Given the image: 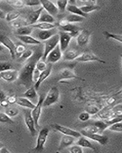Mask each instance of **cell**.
Wrapping results in <instances>:
<instances>
[{
    "mask_svg": "<svg viewBox=\"0 0 122 153\" xmlns=\"http://www.w3.org/2000/svg\"><path fill=\"white\" fill-rule=\"evenodd\" d=\"M42 48H37L36 51H34V54L29 59L27 60L25 65L23 66L21 71L18 72V80H19V84L24 86L25 87H31L33 79L32 74L36 67L37 62L40 59H41L43 56V50Z\"/></svg>",
    "mask_w": 122,
    "mask_h": 153,
    "instance_id": "obj_1",
    "label": "cell"
},
{
    "mask_svg": "<svg viewBox=\"0 0 122 153\" xmlns=\"http://www.w3.org/2000/svg\"><path fill=\"white\" fill-rule=\"evenodd\" d=\"M49 132H50V130L47 127H44V128L40 129L38 135H37V138L36 146L33 149L35 152L40 153L44 151V146H45V143L47 142Z\"/></svg>",
    "mask_w": 122,
    "mask_h": 153,
    "instance_id": "obj_2",
    "label": "cell"
},
{
    "mask_svg": "<svg viewBox=\"0 0 122 153\" xmlns=\"http://www.w3.org/2000/svg\"><path fill=\"white\" fill-rule=\"evenodd\" d=\"M59 34H56L47 41L44 42V51H43V56L41 57V60L46 61V58H47V55L53 49L56 48L57 45H59Z\"/></svg>",
    "mask_w": 122,
    "mask_h": 153,
    "instance_id": "obj_3",
    "label": "cell"
},
{
    "mask_svg": "<svg viewBox=\"0 0 122 153\" xmlns=\"http://www.w3.org/2000/svg\"><path fill=\"white\" fill-rule=\"evenodd\" d=\"M60 98V91L57 87H54L49 91L48 94L44 97L43 102V106L47 107L54 103H56Z\"/></svg>",
    "mask_w": 122,
    "mask_h": 153,
    "instance_id": "obj_4",
    "label": "cell"
},
{
    "mask_svg": "<svg viewBox=\"0 0 122 153\" xmlns=\"http://www.w3.org/2000/svg\"><path fill=\"white\" fill-rule=\"evenodd\" d=\"M44 97L45 96L44 94H42L39 97L38 100H37V104H35V108L33 110H32V118H33L34 121H35V127H36V129L39 128V119L40 117V115H41V110L42 106H43V102H44Z\"/></svg>",
    "mask_w": 122,
    "mask_h": 153,
    "instance_id": "obj_5",
    "label": "cell"
},
{
    "mask_svg": "<svg viewBox=\"0 0 122 153\" xmlns=\"http://www.w3.org/2000/svg\"><path fill=\"white\" fill-rule=\"evenodd\" d=\"M23 113H24V123H25L27 128L28 129V131L32 136H35L37 134V129L36 127H35V121L32 118V110L25 109V110H24Z\"/></svg>",
    "mask_w": 122,
    "mask_h": 153,
    "instance_id": "obj_6",
    "label": "cell"
},
{
    "mask_svg": "<svg viewBox=\"0 0 122 153\" xmlns=\"http://www.w3.org/2000/svg\"><path fill=\"white\" fill-rule=\"evenodd\" d=\"M77 62H90V61H97L99 63H103L105 64V61L101 60L100 57H98L97 55L93 53L92 51H85L82 54H79V57L75 60Z\"/></svg>",
    "mask_w": 122,
    "mask_h": 153,
    "instance_id": "obj_7",
    "label": "cell"
},
{
    "mask_svg": "<svg viewBox=\"0 0 122 153\" xmlns=\"http://www.w3.org/2000/svg\"><path fill=\"white\" fill-rule=\"evenodd\" d=\"M0 43H2L4 48H6L9 51L12 59H15V45L10 38L5 35H0Z\"/></svg>",
    "mask_w": 122,
    "mask_h": 153,
    "instance_id": "obj_8",
    "label": "cell"
},
{
    "mask_svg": "<svg viewBox=\"0 0 122 153\" xmlns=\"http://www.w3.org/2000/svg\"><path fill=\"white\" fill-rule=\"evenodd\" d=\"M80 133L84 137H86L89 139H91V140L97 142V143H99L100 145H102V146H105L108 141V136L99 133H88V132H85L84 130L81 131Z\"/></svg>",
    "mask_w": 122,
    "mask_h": 153,
    "instance_id": "obj_9",
    "label": "cell"
},
{
    "mask_svg": "<svg viewBox=\"0 0 122 153\" xmlns=\"http://www.w3.org/2000/svg\"><path fill=\"white\" fill-rule=\"evenodd\" d=\"M53 127L60 133L66 135V136H72V137L75 138V139H79V138L82 136L80 132H78V131L73 130V129H70L69 127L63 126L59 125V124H54V125H53Z\"/></svg>",
    "mask_w": 122,
    "mask_h": 153,
    "instance_id": "obj_10",
    "label": "cell"
},
{
    "mask_svg": "<svg viewBox=\"0 0 122 153\" xmlns=\"http://www.w3.org/2000/svg\"><path fill=\"white\" fill-rule=\"evenodd\" d=\"M57 33L58 30L57 28L50 30H37V31L35 33V35H36L35 38L37 40H38L39 42H41V41L45 42L47 39H49V38Z\"/></svg>",
    "mask_w": 122,
    "mask_h": 153,
    "instance_id": "obj_11",
    "label": "cell"
},
{
    "mask_svg": "<svg viewBox=\"0 0 122 153\" xmlns=\"http://www.w3.org/2000/svg\"><path fill=\"white\" fill-rule=\"evenodd\" d=\"M59 34V46L62 52H64L66 49L68 48V46L70 45V42L72 39L71 35L67 32L60 31L58 32Z\"/></svg>",
    "mask_w": 122,
    "mask_h": 153,
    "instance_id": "obj_12",
    "label": "cell"
},
{
    "mask_svg": "<svg viewBox=\"0 0 122 153\" xmlns=\"http://www.w3.org/2000/svg\"><path fill=\"white\" fill-rule=\"evenodd\" d=\"M63 56V52L61 51L59 45L56 46V48L53 49L51 52L49 53L47 55V58H46V61L47 64H54V63H57L62 58Z\"/></svg>",
    "mask_w": 122,
    "mask_h": 153,
    "instance_id": "obj_13",
    "label": "cell"
},
{
    "mask_svg": "<svg viewBox=\"0 0 122 153\" xmlns=\"http://www.w3.org/2000/svg\"><path fill=\"white\" fill-rule=\"evenodd\" d=\"M40 5H42L41 7L43 8V9H44L45 12H47L49 15L52 16L53 17L57 16L59 11H58L56 5L54 3H53L51 1L42 0V1H40Z\"/></svg>",
    "mask_w": 122,
    "mask_h": 153,
    "instance_id": "obj_14",
    "label": "cell"
},
{
    "mask_svg": "<svg viewBox=\"0 0 122 153\" xmlns=\"http://www.w3.org/2000/svg\"><path fill=\"white\" fill-rule=\"evenodd\" d=\"M91 32L86 29L81 30L76 37L77 45L79 47H85L88 45L90 38Z\"/></svg>",
    "mask_w": 122,
    "mask_h": 153,
    "instance_id": "obj_15",
    "label": "cell"
},
{
    "mask_svg": "<svg viewBox=\"0 0 122 153\" xmlns=\"http://www.w3.org/2000/svg\"><path fill=\"white\" fill-rule=\"evenodd\" d=\"M51 71H52V65H51V64H48V65H47V69L44 70V71L40 72L38 80L35 82V86H34V87H35L36 91L37 90H38L39 87H40V86L41 85L42 83H43V82H44V80H45L49 76H50V75H51Z\"/></svg>",
    "mask_w": 122,
    "mask_h": 153,
    "instance_id": "obj_16",
    "label": "cell"
},
{
    "mask_svg": "<svg viewBox=\"0 0 122 153\" xmlns=\"http://www.w3.org/2000/svg\"><path fill=\"white\" fill-rule=\"evenodd\" d=\"M18 76V72L16 70H9L0 73V78L9 83L14 82L15 80H17Z\"/></svg>",
    "mask_w": 122,
    "mask_h": 153,
    "instance_id": "obj_17",
    "label": "cell"
},
{
    "mask_svg": "<svg viewBox=\"0 0 122 153\" xmlns=\"http://www.w3.org/2000/svg\"><path fill=\"white\" fill-rule=\"evenodd\" d=\"M43 10H44L43 8L40 7L39 9L30 12L28 16V19L26 20L28 25H33L36 24L37 22L38 21L39 17H40V14H41V12Z\"/></svg>",
    "mask_w": 122,
    "mask_h": 153,
    "instance_id": "obj_18",
    "label": "cell"
},
{
    "mask_svg": "<svg viewBox=\"0 0 122 153\" xmlns=\"http://www.w3.org/2000/svg\"><path fill=\"white\" fill-rule=\"evenodd\" d=\"M61 30L62 31H64V32H67V33L70 34L71 35L72 38H76L77 37V35H79V31H80V28L75 25L70 24V23H68V24L65 25L63 27H61Z\"/></svg>",
    "mask_w": 122,
    "mask_h": 153,
    "instance_id": "obj_19",
    "label": "cell"
},
{
    "mask_svg": "<svg viewBox=\"0 0 122 153\" xmlns=\"http://www.w3.org/2000/svg\"><path fill=\"white\" fill-rule=\"evenodd\" d=\"M76 145H78L79 146H80L82 148H88L93 150V151H97L96 146L93 145V143H91L90 139L86 137H84L82 136L79 138L76 142Z\"/></svg>",
    "mask_w": 122,
    "mask_h": 153,
    "instance_id": "obj_20",
    "label": "cell"
},
{
    "mask_svg": "<svg viewBox=\"0 0 122 153\" xmlns=\"http://www.w3.org/2000/svg\"><path fill=\"white\" fill-rule=\"evenodd\" d=\"M76 78H78V76L70 68H64L60 72V79H61V80H70V79Z\"/></svg>",
    "mask_w": 122,
    "mask_h": 153,
    "instance_id": "obj_21",
    "label": "cell"
},
{
    "mask_svg": "<svg viewBox=\"0 0 122 153\" xmlns=\"http://www.w3.org/2000/svg\"><path fill=\"white\" fill-rule=\"evenodd\" d=\"M16 103H17L18 106H22V107L26 108V109H28V110H33L35 108V104L32 102L31 100H29L28 99L25 97H17V100H16Z\"/></svg>",
    "mask_w": 122,
    "mask_h": 153,
    "instance_id": "obj_22",
    "label": "cell"
},
{
    "mask_svg": "<svg viewBox=\"0 0 122 153\" xmlns=\"http://www.w3.org/2000/svg\"><path fill=\"white\" fill-rule=\"evenodd\" d=\"M74 141H75V138H73L70 136L63 135L62 136V138H61L59 149H63L66 148V147H70V146H73V144L74 143Z\"/></svg>",
    "mask_w": 122,
    "mask_h": 153,
    "instance_id": "obj_23",
    "label": "cell"
},
{
    "mask_svg": "<svg viewBox=\"0 0 122 153\" xmlns=\"http://www.w3.org/2000/svg\"><path fill=\"white\" fill-rule=\"evenodd\" d=\"M18 40L21 41L22 43L26 45H40V42L37 40L36 38L31 35H26V36H17Z\"/></svg>",
    "mask_w": 122,
    "mask_h": 153,
    "instance_id": "obj_24",
    "label": "cell"
},
{
    "mask_svg": "<svg viewBox=\"0 0 122 153\" xmlns=\"http://www.w3.org/2000/svg\"><path fill=\"white\" fill-rule=\"evenodd\" d=\"M66 10H67L69 12H70L71 14L76 15V16H81V17L84 18V19L88 16V15L85 14L84 12H82V11L80 10V9H79V7H78L76 5L68 4V5H67V6H66Z\"/></svg>",
    "mask_w": 122,
    "mask_h": 153,
    "instance_id": "obj_25",
    "label": "cell"
},
{
    "mask_svg": "<svg viewBox=\"0 0 122 153\" xmlns=\"http://www.w3.org/2000/svg\"><path fill=\"white\" fill-rule=\"evenodd\" d=\"M23 97H25L27 99H28L29 100H31L32 102V100H36L37 102V91L35 90V88L34 87H31L27 90L23 94Z\"/></svg>",
    "mask_w": 122,
    "mask_h": 153,
    "instance_id": "obj_26",
    "label": "cell"
},
{
    "mask_svg": "<svg viewBox=\"0 0 122 153\" xmlns=\"http://www.w3.org/2000/svg\"><path fill=\"white\" fill-rule=\"evenodd\" d=\"M79 54L74 49H66L63 52V58L66 61H73L76 60L79 57Z\"/></svg>",
    "mask_w": 122,
    "mask_h": 153,
    "instance_id": "obj_27",
    "label": "cell"
},
{
    "mask_svg": "<svg viewBox=\"0 0 122 153\" xmlns=\"http://www.w3.org/2000/svg\"><path fill=\"white\" fill-rule=\"evenodd\" d=\"M37 22H45L50 23V24H54V22H55V19H54V17H53L52 16L49 15L47 12L43 10Z\"/></svg>",
    "mask_w": 122,
    "mask_h": 153,
    "instance_id": "obj_28",
    "label": "cell"
},
{
    "mask_svg": "<svg viewBox=\"0 0 122 153\" xmlns=\"http://www.w3.org/2000/svg\"><path fill=\"white\" fill-rule=\"evenodd\" d=\"M33 31V28L32 25H26L16 30V35L17 36H26L30 35Z\"/></svg>",
    "mask_w": 122,
    "mask_h": 153,
    "instance_id": "obj_29",
    "label": "cell"
},
{
    "mask_svg": "<svg viewBox=\"0 0 122 153\" xmlns=\"http://www.w3.org/2000/svg\"><path fill=\"white\" fill-rule=\"evenodd\" d=\"M32 28H35L37 30H50L54 28H57V25L50 24V23L45 22H38L32 25Z\"/></svg>",
    "mask_w": 122,
    "mask_h": 153,
    "instance_id": "obj_30",
    "label": "cell"
},
{
    "mask_svg": "<svg viewBox=\"0 0 122 153\" xmlns=\"http://www.w3.org/2000/svg\"><path fill=\"white\" fill-rule=\"evenodd\" d=\"M99 8L100 7L97 5V4H90V5H83V6H81V7H79V9H80V10L82 11V12H84L85 14L88 15V13H89V12L98 10V9H99Z\"/></svg>",
    "mask_w": 122,
    "mask_h": 153,
    "instance_id": "obj_31",
    "label": "cell"
},
{
    "mask_svg": "<svg viewBox=\"0 0 122 153\" xmlns=\"http://www.w3.org/2000/svg\"><path fill=\"white\" fill-rule=\"evenodd\" d=\"M20 16H21V12L18 11H12V12H8L7 14L5 15V19L9 22H12L16 19H19Z\"/></svg>",
    "mask_w": 122,
    "mask_h": 153,
    "instance_id": "obj_32",
    "label": "cell"
},
{
    "mask_svg": "<svg viewBox=\"0 0 122 153\" xmlns=\"http://www.w3.org/2000/svg\"><path fill=\"white\" fill-rule=\"evenodd\" d=\"M65 19H66V21L68 23L73 24V23L75 22H82L84 20V18L81 17V16H76V15L70 14L68 15L67 16H66Z\"/></svg>",
    "mask_w": 122,
    "mask_h": 153,
    "instance_id": "obj_33",
    "label": "cell"
},
{
    "mask_svg": "<svg viewBox=\"0 0 122 153\" xmlns=\"http://www.w3.org/2000/svg\"><path fill=\"white\" fill-rule=\"evenodd\" d=\"M33 50H32V49H26L19 57H18V59L19 60L20 62H23V61H27V60L29 59L30 57L33 55Z\"/></svg>",
    "mask_w": 122,
    "mask_h": 153,
    "instance_id": "obj_34",
    "label": "cell"
},
{
    "mask_svg": "<svg viewBox=\"0 0 122 153\" xmlns=\"http://www.w3.org/2000/svg\"><path fill=\"white\" fill-rule=\"evenodd\" d=\"M26 25H28L26 20H22V19H16V20H15V21L11 22V26L13 28H15L16 30L21 28V27L23 26H26Z\"/></svg>",
    "mask_w": 122,
    "mask_h": 153,
    "instance_id": "obj_35",
    "label": "cell"
},
{
    "mask_svg": "<svg viewBox=\"0 0 122 153\" xmlns=\"http://www.w3.org/2000/svg\"><path fill=\"white\" fill-rule=\"evenodd\" d=\"M93 125L96 126L97 127L98 130H99V133L101 134L103 132V131H105V129H108V124L104 121V120H97L96 122L93 123Z\"/></svg>",
    "mask_w": 122,
    "mask_h": 153,
    "instance_id": "obj_36",
    "label": "cell"
},
{
    "mask_svg": "<svg viewBox=\"0 0 122 153\" xmlns=\"http://www.w3.org/2000/svg\"><path fill=\"white\" fill-rule=\"evenodd\" d=\"M103 35H105V37L107 38V39H108V38H112V39H114V40L118 41L119 43H121L122 36L121 35H120V34H112L108 32V31H105L103 32Z\"/></svg>",
    "mask_w": 122,
    "mask_h": 153,
    "instance_id": "obj_37",
    "label": "cell"
},
{
    "mask_svg": "<svg viewBox=\"0 0 122 153\" xmlns=\"http://www.w3.org/2000/svg\"><path fill=\"white\" fill-rule=\"evenodd\" d=\"M69 2L67 0H58L57 2V8L58 11L60 12H64L66 9V6L68 5Z\"/></svg>",
    "mask_w": 122,
    "mask_h": 153,
    "instance_id": "obj_38",
    "label": "cell"
},
{
    "mask_svg": "<svg viewBox=\"0 0 122 153\" xmlns=\"http://www.w3.org/2000/svg\"><path fill=\"white\" fill-rule=\"evenodd\" d=\"M5 113L7 115L8 117L12 118V117H16V116L19 113V110L15 107H9L5 110Z\"/></svg>",
    "mask_w": 122,
    "mask_h": 153,
    "instance_id": "obj_39",
    "label": "cell"
},
{
    "mask_svg": "<svg viewBox=\"0 0 122 153\" xmlns=\"http://www.w3.org/2000/svg\"><path fill=\"white\" fill-rule=\"evenodd\" d=\"M0 123H2L14 124V121L12 120V118L8 117L5 113H2V112H0Z\"/></svg>",
    "mask_w": 122,
    "mask_h": 153,
    "instance_id": "obj_40",
    "label": "cell"
},
{
    "mask_svg": "<svg viewBox=\"0 0 122 153\" xmlns=\"http://www.w3.org/2000/svg\"><path fill=\"white\" fill-rule=\"evenodd\" d=\"M7 2L12 6L18 8V9H21L25 5L24 1H21V0H12V1H8Z\"/></svg>",
    "mask_w": 122,
    "mask_h": 153,
    "instance_id": "obj_41",
    "label": "cell"
},
{
    "mask_svg": "<svg viewBox=\"0 0 122 153\" xmlns=\"http://www.w3.org/2000/svg\"><path fill=\"white\" fill-rule=\"evenodd\" d=\"M47 65H48V64H47L46 61H43V60H41V59H40L38 61H37V62L36 67H35V68L38 70L40 72H42V71H44V70L47 69Z\"/></svg>",
    "mask_w": 122,
    "mask_h": 153,
    "instance_id": "obj_42",
    "label": "cell"
},
{
    "mask_svg": "<svg viewBox=\"0 0 122 153\" xmlns=\"http://www.w3.org/2000/svg\"><path fill=\"white\" fill-rule=\"evenodd\" d=\"M108 129L111 131H113V132H122L121 122H118V123H116L112 124V125L109 126L108 127Z\"/></svg>",
    "mask_w": 122,
    "mask_h": 153,
    "instance_id": "obj_43",
    "label": "cell"
},
{
    "mask_svg": "<svg viewBox=\"0 0 122 153\" xmlns=\"http://www.w3.org/2000/svg\"><path fill=\"white\" fill-rule=\"evenodd\" d=\"M13 69V66L9 62H0V73Z\"/></svg>",
    "mask_w": 122,
    "mask_h": 153,
    "instance_id": "obj_44",
    "label": "cell"
},
{
    "mask_svg": "<svg viewBox=\"0 0 122 153\" xmlns=\"http://www.w3.org/2000/svg\"><path fill=\"white\" fill-rule=\"evenodd\" d=\"M85 112H87L89 115H95L99 112V109L93 105H88L85 106Z\"/></svg>",
    "mask_w": 122,
    "mask_h": 153,
    "instance_id": "obj_45",
    "label": "cell"
},
{
    "mask_svg": "<svg viewBox=\"0 0 122 153\" xmlns=\"http://www.w3.org/2000/svg\"><path fill=\"white\" fill-rule=\"evenodd\" d=\"M83 130L85 131V132H88V133H99V130H98V129L96 126L93 125V124L85 126V128H84Z\"/></svg>",
    "mask_w": 122,
    "mask_h": 153,
    "instance_id": "obj_46",
    "label": "cell"
},
{
    "mask_svg": "<svg viewBox=\"0 0 122 153\" xmlns=\"http://www.w3.org/2000/svg\"><path fill=\"white\" fill-rule=\"evenodd\" d=\"M25 50H26V48H25V46H24V45H22V44H19V45H18L17 46H15L16 57H19Z\"/></svg>",
    "mask_w": 122,
    "mask_h": 153,
    "instance_id": "obj_47",
    "label": "cell"
},
{
    "mask_svg": "<svg viewBox=\"0 0 122 153\" xmlns=\"http://www.w3.org/2000/svg\"><path fill=\"white\" fill-rule=\"evenodd\" d=\"M104 121H105V122L108 124V126H109L112 125V124L114 123H116L121 122L122 119L121 117H112V118L108 119V120H104Z\"/></svg>",
    "mask_w": 122,
    "mask_h": 153,
    "instance_id": "obj_48",
    "label": "cell"
},
{
    "mask_svg": "<svg viewBox=\"0 0 122 153\" xmlns=\"http://www.w3.org/2000/svg\"><path fill=\"white\" fill-rule=\"evenodd\" d=\"M70 153H83L82 148L79 146L78 145L70 146Z\"/></svg>",
    "mask_w": 122,
    "mask_h": 153,
    "instance_id": "obj_49",
    "label": "cell"
},
{
    "mask_svg": "<svg viewBox=\"0 0 122 153\" xmlns=\"http://www.w3.org/2000/svg\"><path fill=\"white\" fill-rule=\"evenodd\" d=\"M90 118V115L87 113V112H82L79 115V120L82 121V122H86Z\"/></svg>",
    "mask_w": 122,
    "mask_h": 153,
    "instance_id": "obj_50",
    "label": "cell"
},
{
    "mask_svg": "<svg viewBox=\"0 0 122 153\" xmlns=\"http://www.w3.org/2000/svg\"><path fill=\"white\" fill-rule=\"evenodd\" d=\"M25 5L28 6H36V5H40V2L38 0H27L24 1Z\"/></svg>",
    "mask_w": 122,
    "mask_h": 153,
    "instance_id": "obj_51",
    "label": "cell"
},
{
    "mask_svg": "<svg viewBox=\"0 0 122 153\" xmlns=\"http://www.w3.org/2000/svg\"><path fill=\"white\" fill-rule=\"evenodd\" d=\"M6 100L8 101L9 104H13V103H16L17 97L15 96H9V97H6Z\"/></svg>",
    "mask_w": 122,
    "mask_h": 153,
    "instance_id": "obj_52",
    "label": "cell"
},
{
    "mask_svg": "<svg viewBox=\"0 0 122 153\" xmlns=\"http://www.w3.org/2000/svg\"><path fill=\"white\" fill-rule=\"evenodd\" d=\"M40 72L38 70L35 68V71H34V72H33V74H32V79H33V81L36 82L37 80H38L39 76H40Z\"/></svg>",
    "mask_w": 122,
    "mask_h": 153,
    "instance_id": "obj_53",
    "label": "cell"
},
{
    "mask_svg": "<svg viewBox=\"0 0 122 153\" xmlns=\"http://www.w3.org/2000/svg\"><path fill=\"white\" fill-rule=\"evenodd\" d=\"M9 103H8V101L6 100V99L0 102V106H1V107L7 108L8 106H9Z\"/></svg>",
    "mask_w": 122,
    "mask_h": 153,
    "instance_id": "obj_54",
    "label": "cell"
},
{
    "mask_svg": "<svg viewBox=\"0 0 122 153\" xmlns=\"http://www.w3.org/2000/svg\"><path fill=\"white\" fill-rule=\"evenodd\" d=\"M5 99H6V95H5V93H4L3 91L0 89V102Z\"/></svg>",
    "mask_w": 122,
    "mask_h": 153,
    "instance_id": "obj_55",
    "label": "cell"
},
{
    "mask_svg": "<svg viewBox=\"0 0 122 153\" xmlns=\"http://www.w3.org/2000/svg\"><path fill=\"white\" fill-rule=\"evenodd\" d=\"M0 153H11L9 152V150L8 149H6L5 147H2L0 149Z\"/></svg>",
    "mask_w": 122,
    "mask_h": 153,
    "instance_id": "obj_56",
    "label": "cell"
},
{
    "mask_svg": "<svg viewBox=\"0 0 122 153\" xmlns=\"http://www.w3.org/2000/svg\"><path fill=\"white\" fill-rule=\"evenodd\" d=\"M5 18V13L4 11L0 9V19H3Z\"/></svg>",
    "mask_w": 122,
    "mask_h": 153,
    "instance_id": "obj_57",
    "label": "cell"
},
{
    "mask_svg": "<svg viewBox=\"0 0 122 153\" xmlns=\"http://www.w3.org/2000/svg\"><path fill=\"white\" fill-rule=\"evenodd\" d=\"M4 49H5V48H4L2 45H0V51H4Z\"/></svg>",
    "mask_w": 122,
    "mask_h": 153,
    "instance_id": "obj_58",
    "label": "cell"
},
{
    "mask_svg": "<svg viewBox=\"0 0 122 153\" xmlns=\"http://www.w3.org/2000/svg\"><path fill=\"white\" fill-rule=\"evenodd\" d=\"M2 147H3V146H2V145H1V143H0V149L2 148Z\"/></svg>",
    "mask_w": 122,
    "mask_h": 153,
    "instance_id": "obj_59",
    "label": "cell"
},
{
    "mask_svg": "<svg viewBox=\"0 0 122 153\" xmlns=\"http://www.w3.org/2000/svg\"><path fill=\"white\" fill-rule=\"evenodd\" d=\"M57 153H60V152H57Z\"/></svg>",
    "mask_w": 122,
    "mask_h": 153,
    "instance_id": "obj_60",
    "label": "cell"
},
{
    "mask_svg": "<svg viewBox=\"0 0 122 153\" xmlns=\"http://www.w3.org/2000/svg\"><path fill=\"white\" fill-rule=\"evenodd\" d=\"M0 109H1V106H0Z\"/></svg>",
    "mask_w": 122,
    "mask_h": 153,
    "instance_id": "obj_61",
    "label": "cell"
}]
</instances>
